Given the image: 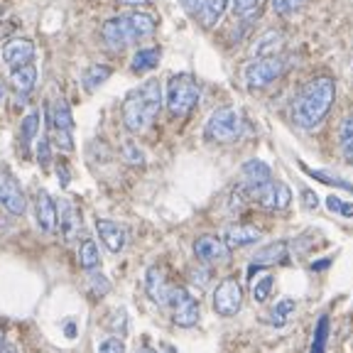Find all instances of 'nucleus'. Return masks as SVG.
Returning a JSON list of instances; mask_svg holds the SVG:
<instances>
[{"label":"nucleus","mask_w":353,"mask_h":353,"mask_svg":"<svg viewBox=\"0 0 353 353\" xmlns=\"http://www.w3.org/2000/svg\"><path fill=\"white\" fill-rule=\"evenodd\" d=\"M336 99V83L331 77H316L312 81L304 83L299 96L294 99L292 105V121L297 123L302 130H312V128L321 125L324 118L329 116L331 105Z\"/></svg>","instance_id":"f257e3e1"},{"label":"nucleus","mask_w":353,"mask_h":353,"mask_svg":"<svg viewBox=\"0 0 353 353\" xmlns=\"http://www.w3.org/2000/svg\"><path fill=\"white\" fill-rule=\"evenodd\" d=\"M162 108V83L157 79H148L138 88H132L123 101V125L130 132H143Z\"/></svg>","instance_id":"f03ea898"},{"label":"nucleus","mask_w":353,"mask_h":353,"mask_svg":"<svg viewBox=\"0 0 353 353\" xmlns=\"http://www.w3.org/2000/svg\"><path fill=\"white\" fill-rule=\"evenodd\" d=\"M154 30H157L154 15L143 12V10H132V12H125V15H118L105 22L103 30H101V37H103V44L108 50L121 52V50H125L128 44L138 42V39L152 37Z\"/></svg>","instance_id":"7ed1b4c3"},{"label":"nucleus","mask_w":353,"mask_h":353,"mask_svg":"<svg viewBox=\"0 0 353 353\" xmlns=\"http://www.w3.org/2000/svg\"><path fill=\"white\" fill-rule=\"evenodd\" d=\"M199 99H201V86L192 74H174V77L167 81L165 91V103L174 118L189 116L194 108H196Z\"/></svg>","instance_id":"20e7f679"},{"label":"nucleus","mask_w":353,"mask_h":353,"mask_svg":"<svg viewBox=\"0 0 353 353\" xmlns=\"http://www.w3.org/2000/svg\"><path fill=\"white\" fill-rule=\"evenodd\" d=\"M245 132V121H243L241 110L231 108H219L209 116L204 125V138L211 143H233Z\"/></svg>","instance_id":"39448f33"},{"label":"nucleus","mask_w":353,"mask_h":353,"mask_svg":"<svg viewBox=\"0 0 353 353\" xmlns=\"http://www.w3.org/2000/svg\"><path fill=\"white\" fill-rule=\"evenodd\" d=\"M285 72V61L280 57H268V59H255L245 66L243 79H245V86L248 88H265L270 86L272 81L282 77Z\"/></svg>","instance_id":"423d86ee"},{"label":"nucleus","mask_w":353,"mask_h":353,"mask_svg":"<svg viewBox=\"0 0 353 353\" xmlns=\"http://www.w3.org/2000/svg\"><path fill=\"white\" fill-rule=\"evenodd\" d=\"M243 309V287L236 277L221 280L214 290V312L219 316H236Z\"/></svg>","instance_id":"0eeeda50"},{"label":"nucleus","mask_w":353,"mask_h":353,"mask_svg":"<svg viewBox=\"0 0 353 353\" xmlns=\"http://www.w3.org/2000/svg\"><path fill=\"white\" fill-rule=\"evenodd\" d=\"M50 123H52V130H54L57 145L61 150H74V140H72L74 116L66 99H54V103L50 105Z\"/></svg>","instance_id":"6e6552de"},{"label":"nucleus","mask_w":353,"mask_h":353,"mask_svg":"<svg viewBox=\"0 0 353 353\" xmlns=\"http://www.w3.org/2000/svg\"><path fill=\"white\" fill-rule=\"evenodd\" d=\"M172 307V319H174L176 326H196L199 324V302L187 292V290H179V287H172L170 294V304Z\"/></svg>","instance_id":"1a4fd4ad"},{"label":"nucleus","mask_w":353,"mask_h":353,"mask_svg":"<svg viewBox=\"0 0 353 353\" xmlns=\"http://www.w3.org/2000/svg\"><path fill=\"white\" fill-rule=\"evenodd\" d=\"M0 206L12 216H22L28 209V199L22 194L20 184L6 167H0Z\"/></svg>","instance_id":"9d476101"},{"label":"nucleus","mask_w":353,"mask_h":353,"mask_svg":"<svg viewBox=\"0 0 353 353\" xmlns=\"http://www.w3.org/2000/svg\"><path fill=\"white\" fill-rule=\"evenodd\" d=\"M241 176H243L241 192L248 194L250 199H255V194H258L260 189L272 182V170H270V165H265L263 160H248L241 167Z\"/></svg>","instance_id":"9b49d317"},{"label":"nucleus","mask_w":353,"mask_h":353,"mask_svg":"<svg viewBox=\"0 0 353 353\" xmlns=\"http://www.w3.org/2000/svg\"><path fill=\"white\" fill-rule=\"evenodd\" d=\"M255 201L270 211H285L287 206L292 204V192H290V187L285 182H275L272 179L268 187H263L255 194Z\"/></svg>","instance_id":"f8f14e48"},{"label":"nucleus","mask_w":353,"mask_h":353,"mask_svg":"<svg viewBox=\"0 0 353 353\" xmlns=\"http://www.w3.org/2000/svg\"><path fill=\"white\" fill-rule=\"evenodd\" d=\"M145 292H148V297L152 299L157 307H167V304H170L172 285L167 282L165 272H162L157 265L148 268V272H145Z\"/></svg>","instance_id":"ddd939ff"},{"label":"nucleus","mask_w":353,"mask_h":353,"mask_svg":"<svg viewBox=\"0 0 353 353\" xmlns=\"http://www.w3.org/2000/svg\"><path fill=\"white\" fill-rule=\"evenodd\" d=\"M32 59H34V44L28 37H15L3 47V61L10 69L32 64Z\"/></svg>","instance_id":"4468645a"},{"label":"nucleus","mask_w":353,"mask_h":353,"mask_svg":"<svg viewBox=\"0 0 353 353\" xmlns=\"http://www.w3.org/2000/svg\"><path fill=\"white\" fill-rule=\"evenodd\" d=\"M96 233H99L105 250H110V253H121V250L125 248L128 231H125V226H121V223H116V221L99 219L96 221Z\"/></svg>","instance_id":"2eb2a0df"},{"label":"nucleus","mask_w":353,"mask_h":353,"mask_svg":"<svg viewBox=\"0 0 353 353\" xmlns=\"http://www.w3.org/2000/svg\"><path fill=\"white\" fill-rule=\"evenodd\" d=\"M194 255L201 263H221V260L228 258V248L226 243L216 236H199L194 241Z\"/></svg>","instance_id":"dca6fc26"},{"label":"nucleus","mask_w":353,"mask_h":353,"mask_svg":"<svg viewBox=\"0 0 353 353\" xmlns=\"http://www.w3.org/2000/svg\"><path fill=\"white\" fill-rule=\"evenodd\" d=\"M34 219L44 233H52L57 228V201L44 189H39L34 196Z\"/></svg>","instance_id":"f3484780"},{"label":"nucleus","mask_w":353,"mask_h":353,"mask_svg":"<svg viewBox=\"0 0 353 353\" xmlns=\"http://www.w3.org/2000/svg\"><path fill=\"white\" fill-rule=\"evenodd\" d=\"M57 223L61 228V236L64 241H74L79 233V216H77V209L69 199H59L57 201Z\"/></svg>","instance_id":"a211bd4d"},{"label":"nucleus","mask_w":353,"mask_h":353,"mask_svg":"<svg viewBox=\"0 0 353 353\" xmlns=\"http://www.w3.org/2000/svg\"><path fill=\"white\" fill-rule=\"evenodd\" d=\"M282 44H285V34L280 30H268L263 32L253 44V57L255 59H268V57H277L282 50Z\"/></svg>","instance_id":"6ab92c4d"},{"label":"nucleus","mask_w":353,"mask_h":353,"mask_svg":"<svg viewBox=\"0 0 353 353\" xmlns=\"http://www.w3.org/2000/svg\"><path fill=\"white\" fill-rule=\"evenodd\" d=\"M34 83H37V69H34V64L17 66V69H12L10 86H12V91L20 96V99H25V96L32 94Z\"/></svg>","instance_id":"aec40b11"},{"label":"nucleus","mask_w":353,"mask_h":353,"mask_svg":"<svg viewBox=\"0 0 353 353\" xmlns=\"http://www.w3.org/2000/svg\"><path fill=\"white\" fill-rule=\"evenodd\" d=\"M260 228L255 226H231L223 236V243L226 248H243V245H253V243L260 241Z\"/></svg>","instance_id":"412c9836"},{"label":"nucleus","mask_w":353,"mask_h":353,"mask_svg":"<svg viewBox=\"0 0 353 353\" xmlns=\"http://www.w3.org/2000/svg\"><path fill=\"white\" fill-rule=\"evenodd\" d=\"M160 57H162L160 47H145V50H138L130 59V72H135V74L152 72L154 66L160 64Z\"/></svg>","instance_id":"4be33fe9"},{"label":"nucleus","mask_w":353,"mask_h":353,"mask_svg":"<svg viewBox=\"0 0 353 353\" xmlns=\"http://www.w3.org/2000/svg\"><path fill=\"white\" fill-rule=\"evenodd\" d=\"M110 74H113V69H110L108 64H91V66H86V69H83V74H81L83 91H96L99 86H103V83L110 79Z\"/></svg>","instance_id":"5701e85b"},{"label":"nucleus","mask_w":353,"mask_h":353,"mask_svg":"<svg viewBox=\"0 0 353 353\" xmlns=\"http://www.w3.org/2000/svg\"><path fill=\"white\" fill-rule=\"evenodd\" d=\"M285 258H287V241H275V243H270V245H265L263 250H258V253L253 255V263L250 265L265 268V265L282 263Z\"/></svg>","instance_id":"b1692460"},{"label":"nucleus","mask_w":353,"mask_h":353,"mask_svg":"<svg viewBox=\"0 0 353 353\" xmlns=\"http://www.w3.org/2000/svg\"><path fill=\"white\" fill-rule=\"evenodd\" d=\"M79 263H81V268L88 275H91V272H99L101 253H99V245H96L91 238H83L81 245H79Z\"/></svg>","instance_id":"393cba45"},{"label":"nucleus","mask_w":353,"mask_h":353,"mask_svg":"<svg viewBox=\"0 0 353 353\" xmlns=\"http://www.w3.org/2000/svg\"><path fill=\"white\" fill-rule=\"evenodd\" d=\"M228 3L231 0H206L204 6H201V10H199V22L204 25V28H214L216 22L223 17V12H226Z\"/></svg>","instance_id":"a878e982"},{"label":"nucleus","mask_w":353,"mask_h":353,"mask_svg":"<svg viewBox=\"0 0 353 353\" xmlns=\"http://www.w3.org/2000/svg\"><path fill=\"white\" fill-rule=\"evenodd\" d=\"M339 148H341L343 160L353 165V116H346L339 125Z\"/></svg>","instance_id":"bb28decb"},{"label":"nucleus","mask_w":353,"mask_h":353,"mask_svg":"<svg viewBox=\"0 0 353 353\" xmlns=\"http://www.w3.org/2000/svg\"><path fill=\"white\" fill-rule=\"evenodd\" d=\"M37 132H39V113L37 110H30L28 116L22 118V125H20V140L25 145V150H30L32 140L37 138Z\"/></svg>","instance_id":"cd10ccee"},{"label":"nucleus","mask_w":353,"mask_h":353,"mask_svg":"<svg viewBox=\"0 0 353 353\" xmlns=\"http://www.w3.org/2000/svg\"><path fill=\"white\" fill-rule=\"evenodd\" d=\"M294 307H297V302H294L292 297H285V299H280V302L272 307V312H270V321L275 326H285L287 324V319L294 314Z\"/></svg>","instance_id":"c85d7f7f"},{"label":"nucleus","mask_w":353,"mask_h":353,"mask_svg":"<svg viewBox=\"0 0 353 353\" xmlns=\"http://www.w3.org/2000/svg\"><path fill=\"white\" fill-rule=\"evenodd\" d=\"M326 339H329V316L324 314V316H319V321H316L314 339H312V348H309V353H324Z\"/></svg>","instance_id":"c756f323"},{"label":"nucleus","mask_w":353,"mask_h":353,"mask_svg":"<svg viewBox=\"0 0 353 353\" xmlns=\"http://www.w3.org/2000/svg\"><path fill=\"white\" fill-rule=\"evenodd\" d=\"M272 287H275V277L272 275H263L258 282L253 285V299L258 304H263V302H268V297H270V292H272Z\"/></svg>","instance_id":"7c9ffc66"},{"label":"nucleus","mask_w":353,"mask_h":353,"mask_svg":"<svg viewBox=\"0 0 353 353\" xmlns=\"http://www.w3.org/2000/svg\"><path fill=\"white\" fill-rule=\"evenodd\" d=\"M324 204H326V209H329L331 214H339V216H343V219H353V204H348V201L339 199L336 194H329Z\"/></svg>","instance_id":"2f4dec72"},{"label":"nucleus","mask_w":353,"mask_h":353,"mask_svg":"<svg viewBox=\"0 0 353 353\" xmlns=\"http://www.w3.org/2000/svg\"><path fill=\"white\" fill-rule=\"evenodd\" d=\"M121 154H123V160H125L128 165H143V162H145L143 150H140L135 143H123Z\"/></svg>","instance_id":"473e14b6"},{"label":"nucleus","mask_w":353,"mask_h":353,"mask_svg":"<svg viewBox=\"0 0 353 353\" xmlns=\"http://www.w3.org/2000/svg\"><path fill=\"white\" fill-rule=\"evenodd\" d=\"M304 6V0H272V10L277 15H292L294 10Z\"/></svg>","instance_id":"72a5a7b5"},{"label":"nucleus","mask_w":353,"mask_h":353,"mask_svg":"<svg viewBox=\"0 0 353 353\" xmlns=\"http://www.w3.org/2000/svg\"><path fill=\"white\" fill-rule=\"evenodd\" d=\"M99 353H125V341L118 336L103 339V341L99 343Z\"/></svg>","instance_id":"f704fd0d"},{"label":"nucleus","mask_w":353,"mask_h":353,"mask_svg":"<svg viewBox=\"0 0 353 353\" xmlns=\"http://www.w3.org/2000/svg\"><path fill=\"white\" fill-rule=\"evenodd\" d=\"M307 174H312L314 179H319V182H324V184H334V187H343V189H351L353 192V187L348 182H343V179H339V176L326 174V172H321V170H307Z\"/></svg>","instance_id":"c9c22d12"},{"label":"nucleus","mask_w":353,"mask_h":353,"mask_svg":"<svg viewBox=\"0 0 353 353\" xmlns=\"http://www.w3.org/2000/svg\"><path fill=\"white\" fill-rule=\"evenodd\" d=\"M91 290L99 297H103V294L110 292V280L105 275H101V272H91Z\"/></svg>","instance_id":"e433bc0d"},{"label":"nucleus","mask_w":353,"mask_h":353,"mask_svg":"<svg viewBox=\"0 0 353 353\" xmlns=\"http://www.w3.org/2000/svg\"><path fill=\"white\" fill-rule=\"evenodd\" d=\"M258 6H260V0H231V8H233V12H236L238 17L253 12Z\"/></svg>","instance_id":"4c0bfd02"},{"label":"nucleus","mask_w":353,"mask_h":353,"mask_svg":"<svg viewBox=\"0 0 353 353\" xmlns=\"http://www.w3.org/2000/svg\"><path fill=\"white\" fill-rule=\"evenodd\" d=\"M37 162H39V167H50L52 165V145H50V140H47V138L39 140V145H37Z\"/></svg>","instance_id":"58836bf2"},{"label":"nucleus","mask_w":353,"mask_h":353,"mask_svg":"<svg viewBox=\"0 0 353 353\" xmlns=\"http://www.w3.org/2000/svg\"><path fill=\"white\" fill-rule=\"evenodd\" d=\"M125 324H128V316H125V309H116V314L110 319V331H116V334H125Z\"/></svg>","instance_id":"ea45409f"},{"label":"nucleus","mask_w":353,"mask_h":353,"mask_svg":"<svg viewBox=\"0 0 353 353\" xmlns=\"http://www.w3.org/2000/svg\"><path fill=\"white\" fill-rule=\"evenodd\" d=\"M204 3H206V0H179V6H182L189 15H199V10H201V6H204Z\"/></svg>","instance_id":"a19ab883"},{"label":"nucleus","mask_w":353,"mask_h":353,"mask_svg":"<svg viewBox=\"0 0 353 353\" xmlns=\"http://www.w3.org/2000/svg\"><path fill=\"white\" fill-rule=\"evenodd\" d=\"M302 201L307 209H316V206H319V196H316L312 189H302Z\"/></svg>","instance_id":"79ce46f5"},{"label":"nucleus","mask_w":353,"mask_h":353,"mask_svg":"<svg viewBox=\"0 0 353 353\" xmlns=\"http://www.w3.org/2000/svg\"><path fill=\"white\" fill-rule=\"evenodd\" d=\"M192 280L196 282V285H206V280H209V270H204V272H194Z\"/></svg>","instance_id":"37998d69"},{"label":"nucleus","mask_w":353,"mask_h":353,"mask_svg":"<svg viewBox=\"0 0 353 353\" xmlns=\"http://www.w3.org/2000/svg\"><path fill=\"white\" fill-rule=\"evenodd\" d=\"M57 172H59V184L66 187V184H69V172H66L64 167H57Z\"/></svg>","instance_id":"c03bdc74"},{"label":"nucleus","mask_w":353,"mask_h":353,"mask_svg":"<svg viewBox=\"0 0 353 353\" xmlns=\"http://www.w3.org/2000/svg\"><path fill=\"white\" fill-rule=\"evenodd\" d=\"M0 353H17V346H12V343H0Z\"/></svg>","instance_id":"a18cd8bd"},{"label":"nucleus","mask_w":353,"mask_h":353,"mask_svg":"<svg viewBox=\"0 0 353 353\" xmlns=\"http://www.w3.org/2000/svg\"><path fill=\"white\" fill-rule=\"evenodd\" d=\"M66 336H69V339L77 336V329H74V321H66Z\"/></svg>","instance_id":"49530a36"},{"label":"nucleus","mask_w":353,"mask_h":353,"mask_svg":"<svg viewBox=\"0 0 353 353\" xmlns=\"http://www.w3.org/2000/svg\"><path fill=\"white\" fill-rule=\"evenodd\" d=\"M121 3H125V6H145L150 0H121Z\"/></svg>","instance_id":"de8ad7c7"},{"label":"nucleus","mask_w":353,"mask_h":353,"mask_svg":"<svg viewBox=\"0 0 353 353\" xmlns=\"http://www.w3.org/2000/svg\"><path fill=\"white\" fill-rule=\"evenodd\" d=\"M3 99H6V83L0 81V103H3Z\"/></svg>","instance_id":"09e8293b"},{"label":"nucleus","mask_w":353,"mask_h":353,"mask_svg":"<svg viewBox=\"0 0 353 353\" xmlns=\"http://www.w3.org/2000/svg\"><path fill=\"white\" fill-rule=\"evenodd\" d=\"M138 353H157V351H152V348H140Z\"/></svg>","instance_id":"8fccbe9b"},{"label":"nucleus","mask_w":353,"mask_h":353,"mask_svg":"<svg viewBox=\"0 0 353 353\" xmlns=\"http://www.w3.org/2000/svg\"><path fill=\"white\" fill-rule=\"evenodd\" d=\"M6 341V334H3V329H0V343Z\"/></svg>","instance_id":"3c124183"},{"label":"nucleus","mask_w":353,"mask_h":353,"mask_svg":"<svg viewBox=\"0 0 353 353\" xmlns=\"http://www.w3.org/2000/svg\"><path fill=\"white\" fill-rule=\"evenodd\" d=\"M165 353H174V348H170V346H167V348H165Z\"/></svg>","instance_id":"603ef678"},{"label":"nucleus","mask_w":353,"mask_h":353,"mask_svg":"<svg viewBox=\"0 0 353 353\" xmlns=\"http://www.w3.org/2000/svg\"><path fill=\"white\" fill-rule=\"evenodd\" d=\"M0 15H3V0H0Z\"/></svg>","instance_id":"864d4df0"}]
</instances>
